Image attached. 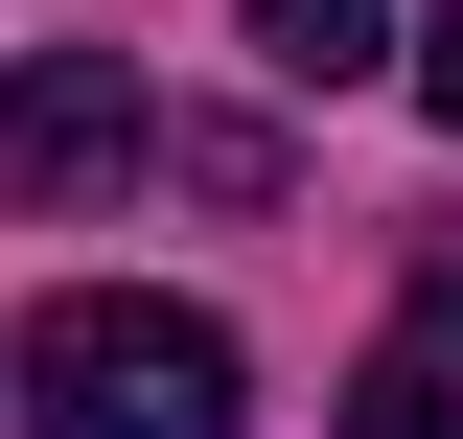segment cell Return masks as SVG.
Here are the masks:
<instances>
[{"label":"cell","mask_w":463,"mask_h":439,"mask_svg":"<svg viewBox=\"0 0 463 439\" xmlns=\"http://www.w3.org/2000/svg\"><path fill=\"white\" fill-rule=\"evenodd\" d=\"M347 439H463V255H417V301H394V347L347 370Z\"/></svg>","instance_id":"3"},{"label":"cell","mask_w":463,"mask_h":439,"mask_svg":"<svg viewBox=\"0 0 463 439\" xmlns=\"http://www.w3.org/2000/svg\"><path fill=\"white\" fill-rule=\"evenodd\" d=\"M417 116H463V0H440V23H417Z\"/></svg>","instance_id":"5"},{"label":"cell","mask_w":463,"mask_h":439,"mask_svg":"<svg viewBox=\"0 0 463 439\" xmlns=\"http://www.w3.org/2000/svg\"><path fill=\"white\" fill-rule=\"evenodd\" d=\"M139 163H163V93L116 47H24L0 70V185H24V209H93V185H139Z\"/></svg>","instance_id":"2"},{"label":"cell","mask_w":463,"mask_h":439,"mask_svg":"<svg viewBox=\"0 0 463 439\" xmlns=\"http://www.w3.org/2000/svg\"><path fill=\"white\" fill-rule=\"evenodd\" d=\"M24 439H232V324L70 277L47 324H24Z\"/></svg>","instance_id":"1"},{"label":"cell","mask_w":463,"mask_h":439,"mask_svg":"<svg viewBox=\"0 0 463 439\" xmlns=\"http://www.w3.org/2000/svg\"><path fill=\"white\" fill-rule=\"evenodd\" d=\"M255 70L279 93H347V70H394V0H255Z\"/></svg>","instance_id":"4"}]
</instances>
